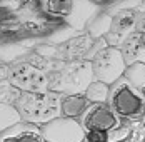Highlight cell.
<instances>
[{
    "label": "cell",
    "mask_w": 145,
    "mask_h": 142,
    "mask_svg": "<svg viewBox=\"0 0 145 142\" xmlns=\"http://www.w3.org/2000/svg\"><path fill=\"white\" fill-rule=\"evenodd\" d=\"M60 99L62 94L50 89L45 92H20L14 105L22 120L42 126L60 115Z\"/></svg>",
    "instance_id": "cell-1"
},
{
    "label": "cell",
    "mask_w": 145,
    "mask_h": 142,
    "mask_svg": "<svg viewBox=\"0 0 145 142\" xmlns=\"http://www.w3.org/2000/svg\"><path fill=\"white\" fill-rule=\"evenodd\" d=\"M123 77L145 97V62H133L125 67Z\"/></svg>",
    "instance_id": "cell-13"
},
{
    "label": "cell",
    "mask_w": 145,
    "mask_h": 142,
    "mask_svg": "<svg viewBox=\"0 0 145 142\" xmlns=\"http://www.w3.org/2000/svg\"><path fill=\"white\" fill-rule=\"evenodd\" d=\"M90 100L84 92L78 94H62L60 99V115L63 117H70V119H80L85 110L90 107Z\"/></svg>",
    "instance_id": "cell-11"
},
{
    "label": "cell",
    "mask_w": 145,
    "mask_h": 142,
    "mask_svg": "<svg viewBox=\"0 0 145 142\" xmlns=\"http://www.w3.org/2000/svg\"><path fill=\"white\" fill-rule=\"evenodd\" d=\"M135 28H137V30H142V32H145V12H142V15H138Z\"/></svg>",
    "instance_id": "cell-17"
},
{
    "label": "cell",
    "mask_w": 145,
    "mask_h": 142,
    "mask_svg": "<svg viewBox=\"0 0 145 142\" xmlns=\"http://www.w3.org/2000/svg\"><path fill=\"white\" fill-rule=\"evenodd\" d=\"M45 9L48 14L65 18L73 27H82L88 20L93 5L85 0H47Z\"/></svg>",
    "instance_id": "cell-7"
},
{
    "label": "cell",
    "mask_w": 145,
    "mask_h": 142,
    "mask_svg": "<svg viewBox=\"0 0 145 142\" xmlns=\"http://www.w3.org/2000/svg\"><path fill=\"white\" fill-rule=\"evenodd\" d=\"M84 142H107V134L100 132H87Z\"/></svg>",
    "instance_id": "cell-16"
},
{
    "label": "cell",
    "mask_w": 145,
    "mask_h": 142,
    "mask_svg": "<svg viewBox=\"0 0 145 142\" xmlns=\"http://www.w3.org/2000/svg\"><path fill=\"white\" fill-rule=\"evenodd\" d=\"M0 142H47L40 132V127L25 120L0 132Z\"/></svg>",
    "instance_id": "cell-9"
},
{
    "label": "cell",
    "mask_w": 145,
    "mask_h": 142,
    "mask_svg": "<svg viewBox=\"0 0 145 142\" xmlns=\"http://www.w3.org/2000/svg\"><path fill=\"white\" fill-rule=\"evenodd\" d=\"M108 92H110V85L102 82V80H97L93 79L88 87L85 89V95L87 99L92 102V104H99V102H107L108 100Z\"/></svg>",
    "instance_id": "cell-14"
},
{
    "label": "cell",
    "mask_w": 145,
    "mask_h": 142,
    "mask_svg": "<svg viewBox=\"0 0 145 142\" xmlns=\"http://www.w3.org/2000/svg\"><path fill=\"white\" fill-rule=\"evenodd\" d=\"M125 67H127V62L122 55V50L112 45L102 47L100 50L95 52V55L92 59L93 77L108 85H112L123 75Z\"/></svg>",
    "instance_id": "cell-4"
},
{
    "label": "cell",
    "mask_w": 145,
    "mask_h": 142,
    "mask_svg": "<svg viewBox=\"0 0 145 142\" xmlns=\"http://www.w3.org/2000/svg\"><path fill=\"white\" fill-rule=\"evenodd\" d=\"M93 79L92 62L73 60L48 75V89L60 94H78L85 92Z\"/></svg>",
    "instance_id": "cell-2"
},
{
    "label": "cell",
    "mask_w": 145,
    "mask_h": 142,
    "mask_svg": "<svg viewBox=\"0 0 145 142\" xmlns=\"http://www.w3.org/2000/svg\"><path fill=\"white\" fill-rule=\"evenodd\" d=\"M137 18H138L137 12H133V10H122V12H118L110 20V32H114V34L120 35L123 39L129 32L135 30Z\"/></svg>",
    "instance_id": "cell-12"
},
{
    "label": "cell",
    "mask_w": 145,
    "mask_h": 142,
    "mask_svg": "<svg viewBox=\"0 0 145 142\" xmlns=\"http://www.w3.org/2000/svg\"><path fill=\"white\" fill-rule=\"evenodd\" d=\"M122 50V55L125 59L127 65L133 62H145V32L142 30H132L129 32L118 47Z\"/></svg>",
    "instance_id": "cell-10"
},
{
    "label": "cell",
    "mask_w": 145,
    "mask_h": 142,
    "mask_svg": "<svg viewBox=\"0 0 145 142\" xmlns=\"http://www.w3.org/2000/svg\"><path fill=\"white\" fill-rule=\"evenodd\" d=\"M107 102L120 117L125 119L138 117L145 110V97L123 75L110 85Z\"/></svg>",
    "instance_id": "cell-3"
},
{
    "label": "cell",
    "mask_w": 145,
    "mask_h": 142,
    "mask_svg": "<svg viewBox=\"0 0 145 142\" xmlns=\"http://www.w3.org/2000/svg\"><path fill=\"white\" fill-rule=\"evenodd\" d=\"M39 127L47 142H84L87 134L77 119L63 115H58Z\"/></svg>",
    "instance_id": "cell-5"
},
{
    "label": "cell",
    "mask_w": 145,
    "mask_h": 142,
    "mask_svg": "<svg viewBox=\"0 0 145 142\" xmlns=\"http://www.w3.org/2000/svg\"><path fill=\"white\" fill-rule=\"evenodd\" d=\"M10 85L20 92L48 90V75L30 64H17L10 69Z\"/></svg>",
    "instance_id": "cell-8"
},
{
    "label": "cell",
    "mask_w": 145,
    "mask_h": 142,
    "mask_svg": "<svg viewBox=\"0 0 145 142\" xmlns=\"http://www.w3.org/2000/svg\"><path fill=\"white\" fill-rule=\"evenodd\" d=\"M80 124L85 132L108 134L120 126V115L108 105V102L90 104L85 114L80 117Z\"/></svg>",
    "instance_id": "cell-6"
},
{
    "label": "cell",
    "mask_w": 145,
    "mask_h": 142,
    "mask_svg": "<svg viewBox=\"0 0 145 142\" xmlns=\"http://www.w3.org/2000/svg\"><path fill=\"white\" fill-rule=\"evenodd\" d=\"M20 120H22V117H20V114H18L14 104L0 102V132L7 130L8 127L15 126Z\"/></svg>",
    "instance_id": "cell-15"
}]
</instances>
